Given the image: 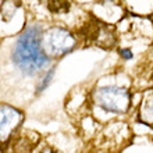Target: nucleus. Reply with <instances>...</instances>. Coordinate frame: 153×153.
I'll return each mask as SVG.
<instances>
[{"instance_id": "f257e3e1", "label": "nucleus", "mask_w": 153, "mask_h": 153, "mask_svg": "<svg viewBox=\"0 0 153 153\" xmlns=\"http://www.w3.org/2000/svg\"><path fill=\"white\" fill-rule=\"evenodd\" d=\"M40 33L42 29L39 25L27 27L18 36L13 52V60L16 65L28 75L39 73L50 60L40 46Z\"/></svg>"}, {"instance_id": "423d86ee", "label": "nucleus", "mask_w": 153, "mask_h": 153, "mask_svg": "<svg viewBox=\"0 0 153 153\" xmlns=\"http://www.w3.org/2000/svg\"><path fill=\"white\" fill-rule=\"evenodd\" d=\"M53 75H54V68H52V70H49L48 71V74H46V76L43 78V81L40 82V85L38 86V92H42L46 86H48L50 82H52V78H53Z\"/></svg>"}, {"instance_id": "7ed1b4c3", "label": "nucleus", "mask_w": 153, "mask_h": 153, "mask_svg": "<svg viewBox=\"0 0 153 153\" xmlns=\"http://www.w3.org/2000/svg\"><path fill=\"white\" fill-rule=\"evenodd\" d=\"M93 100L99 107L109 113L124 114L129 109L131 95L125 88L117 85H106L93 92Z\"/></svg>"}, {"instance_id": "6e6552de", "label": "nucleus", "mask_w": 153, "mask_h": 153, "mask_svg": "<svg viewBox=\"0 0 153 153\" xmlns=\"http://www.w3.org/2000/svg\"><path fill=\"white\" fill-rule=\"evenodd\" d=\"M42 153H60V152H57V150L52 149V148H46V149H45Z\"/></svg>"}, {"instance_id": "39448f33", "label": "nucleus", "mask_w": 153, "mask_h": 153, "mask_svg": "<svg viewBox=\"0 0 153 153\" xmlns=\"http://www.w3.org/2000/svg\"><path fill=\"white\" fill-rule=\"evenodd\" d=\"M139 118L142 123L153 125V89L146 91L142 96V102L139 106Z\"/></svg>"}, {"instance_id": "1a4fd4ad", "label": "nucleus", "mask_w": 153, "mask_h": 153, "mask_svg": "<svg viewBox=\"0 0 153 153\" xmlns=\"http://www.w3.org/2000/svg\"><path fill=\"white\" fill-rule=\"evenodd\" d=\"M17 153H28V152H25V150H18Z\"/></svg>"}, {"instance_id": "0eeeda50", "label": "nucleus", "mask_w": 153, "mask_h": 153, "mask_svg": "<svg viewBox=\"0 0 153 153\" xmlns=\"http://www.w3.org/2000/svg\"><path fill=\"white\" fill-rule=\"evenodd\" d=\"M120 54L124 57V59H127V60L132 59V52H131V50H128V49H121V50H120Z\"/></svg>"}, {"instance_id": "f03ea898", "label": "nucleus", "mask_w": 153, "mask_h": 153, "mask_svg": "<svg viewBox=\"0 0 153 153\" xmlns=\"http://www.w3.org/2000/svg\"><path fill=\"white\" fill-rule=\"evenodd\" d=\"M40 46L49 59H60L75 49L76 38L68 29L50 27L40 33Z\"/></svg>"}, {"instance_id": "20e7f679", "label": "nucleus", "mask_w": 153, "mask_h": 153, "mask_svg": "<svg viewBox=\"0 0 153 153\" xmlns=\"http://www.w3.org/2000/svg\"><path fill=\"white\" fill-rule=\"evenodd\" d=\"M24 116L18 109L0 103V142H6L18 128Z\"/></svg>"}]
</instances>
